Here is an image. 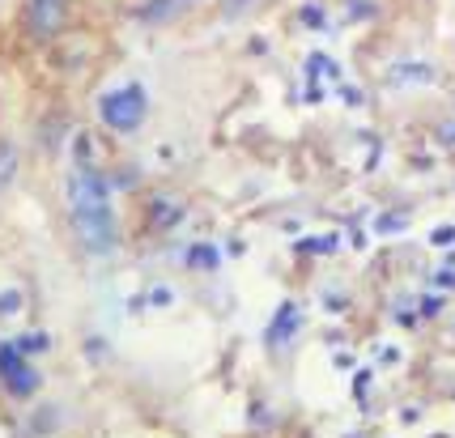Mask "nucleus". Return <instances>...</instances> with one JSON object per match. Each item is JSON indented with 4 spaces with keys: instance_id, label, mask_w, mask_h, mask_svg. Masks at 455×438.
I'll return each instance as SVG.
<instances>
[{
    "instance_id": "7ed1b4c3",
    "label": "nucleus",
    "mask_w": 455,
    "mask_h": 438,
    "mask_svg": "<svg viewBox=\"0 0 455 438\" xmlns=\"http://www.w3.org/2000/svg\"><path fill=\"white\" fill-rule=\"evenodd\" d=\"M64 9H68V0H26V30L35 39H52L64 26Z\"/></svg>"
},
{
    "instance_id": "20e7f679",
    "label": "nucleus",
    "mask_w": 455,
    "mask_h": 438,
    "mask_svg": "<svg viewBox=\"0 0 455 438\" xmlns=\"http://www.w3.org/2000/svg\"><path fill=\"white\" fill-rule=\"evenodd\" d=\"M294 319H298V311L285 302V307H281V319H273V340H290V337H294Z\"/></svg>"
},
{
    "instance_id": "f257e3e1",
    "label": "nucleus",
    "mask_w": 455,
    "mask_h": 438,
    "mask_svg": "<svg viewBox=\"0 0 455 438\" xmlns=\"http://www.w3.org/2000/svg\"><path fill=\"white\" fill-rule=\"evenodd\" d=\"M68 209H73V226H77L81 243L94 256H107L116 247V209H111L107 179L99 171H90L85 162L73 166V175H68Z\"/></svg>"
},
{
    "instance_id": "f03ea898",
    "label": "nucleus",
    "mask_w": 455,
    "mask_h": 438,
    "mask_svg": "<svg viewBox=\"0 0 455 438\" xmlns=\"http://www.w3.org/2000/svg\"><path fill=\"white\" fill-rule=\"evenodd\" d=\"M99 111L116 132H137L140 120H145V111H149V99H145L140 85H119V90H111V94L99 102Z\"/></svg>"
}]
</instances>
